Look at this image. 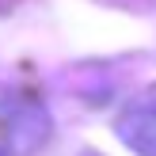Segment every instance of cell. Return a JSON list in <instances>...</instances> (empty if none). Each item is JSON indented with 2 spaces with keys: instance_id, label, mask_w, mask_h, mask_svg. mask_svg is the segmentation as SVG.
I'll return each mask as SVG.
<instances>
[{
  "instance_id": "cell-1",
  "label": "cell",
  "mask_w": 156,
  "mask_h": 156,
  "mask_svg": "<svg viewBox=\"0 0 156 156\" xmlns=\"http://www.w3.org/2000/svg\"><path fill=\"white\" fill-rule=\"evenodd\" d=\"M114 133L137 156H156V103H137L118 114Z\"/></svg>"
}]
</instances>
